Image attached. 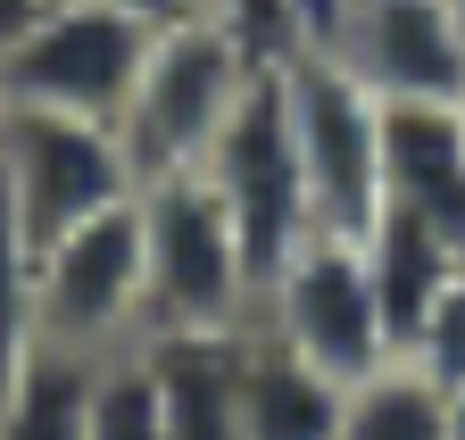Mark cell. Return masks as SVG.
<instances>
[{"instance_id": "obj_1", "label": "cell", "mask_w": 465, "mask_h": 440, "mask_svg": "<svg viewBox=\"0 0 465 440\" xmlns=\"http://www.w3.org/2000/svg\"><path fill=\"white\" fill-rule=\"evenodd\" d=\"M142 283H150V333H232L258 316V266L242 225L216 200L200 167H174L142 183ZM142 333V341H150Z\"/></svg>"}, {"instance_id": "obj_2", "label": "cell", "mask_w": 465, "mask_h": 440, "mask_svg": "<svg viewBox=\"0 0 465 440\" xmlns=\"http://www.w3.org/2000/svg\"><path fill=\"white\" fill-rule=\"evenodd\" d=\"M134 191H142L134 150L108 117L34 108V100L0 108V208H9L25 258H42L58 233L92 225V216L125 208Z\"/></svg>"}, {"instance_id": "obj_3", "label": "cell", "mask_w": 465, "mask_h": 440, "mask_svg": "<svg viewBox=\"0 0 465 440\" xmlns=\"http://www.w3.org/2000/svg\"><path fill=\"white\" fill-rule=\"evenodd\" d=\"M250 75H258V59L208 9L158 17L150 59L134 75V100L116 117V133L134 150V175L150 183V175H174V167H200L224 133V117H232V100L250 92Z\"/></svg>"}, {"instance_id": "obj_4", "label": "cell", "mask_w": 465, "mask_h": 440, "mask_svg": "<svg viewBox=\"0 0 465 440\" xmlns=\"http://www.w3.org/2000/svg\"><path fill=\"white\" fill-rule=\"evenodd\" d=\"M274 341H291L300 357H316L341 382H366L374 366H391V316L374 299V266H366V233H300L258 283V316Z\"/></svg>"}, {"instance_id": "obj_5", "label": "cell", "mask_w": 465, "mask_h": 440, "mask_svg": "<svg viewBox=\"0 0 465 440\" xmlns=\"http://www.w3.org/2000/svg\"><path fill=\"white\" fill-rule=\"evenodd\" d=\"M158 17L134 0H42V17L0 50V92L75 117H125Z\"/></svg>"}, {"instance_id": "obj_6", "label": "cell", "mask_w": 465, "mask_h": 440, "mask_svg": "<svg viewBox=\"0 0 465 440\" xmlns=\"http://www.w3.org/2000/svg\"><path fill=\"white\" fill-rule=\"evenodd\" d=\"M142 200V191H134ZM108 208L92 225L58 233L34 258V341L116 357L150 333V283H142V208Z\"/></svg>"}, {"instance_id": "obj_7", "label": "cell", "mask_w": 465, "mask_h": 440, "mask_svg": "<svg viewBox=\"0 0 465 440\" xmlns=\"http://www.w3.org/2000/svg\"><path fill=\"white\" fill-rule=\"evenodd\" d=\"M282 108H291L316 225L366 233L382 208V100L332 50H300V59H282Z\"/></svg>"}, {"instance_id": "obj_8", "label": "cell", "mask_w": 465, "mask_h": 440, "mask_svg": "<svg viewBox=\"0 0 465 440\" xmlns=\"http://www.w3.org/2000/svg\"><path fill=\"white\" fill-rule=\"evenodd\" d=\"M200 175H208L216 200L232 208L258 283H266V266L300 241V233H316L308 175H300V142H291V108H282V67H258V75H250V92L232 100L216 150L200 158Z\"/></svg>"}, {"instance_id": "obj_9", "label": "cell", "mask_w": 465, "mask_h": 440, "mask_svg": "<svg viewBox=\"0 0 465 440\" xmlns=\"http://www.w3.org/2000/svg\"><path fill=\"white\" fill-rule=\"evenodd\" d=\"M324 50L374 100H465V25L449 0H341Z\"/></svg>"}, {"instance_id": "obj_10", "label": "cell", "mask_w": 465, "mask_h": 440, "mask_svg": "<svg viewBox=\"0 0 465 440\" xmlns=\"http://www.w3.org/2000/svg\"><path fill=\"white\" fill-rule=\"evenodd\" d=\"M382 208L465 249V100H382Z\"/></svg>"}, {"instance_id": "obj_11", "label": "cell", "mask_w": 465, "mask_h": 440, "mask_svg": "<svg viewBox=\"0 0 465 440\" xmlns=\"http://www.w3.org/2000/svg\"><path fill=\"white\" fill-rule=\"evenodd\" d=\"M242 333H150V382L166 407V440H250L242 432Z\"/></svg>"}, {"instance_id": "obj_12", "label": "cell", "mask_w": 465, "mask_h": 440, "mask_svg": "<svg viewBox=\"0 0 465 440\" xmlns=\"http://www.w3.org/2000/svg\"><path fill=\"white\" fill-rule=\"evenodd\" d=\"M349 382L274 341L266 324L242 333V432L250 440H341Z\"/></svg>"}, {"instance_id": "obj_13", "label": "cell", "mask_w": 465, "mask_h": 440, "mask_svg": "<svg viewBox=\"0 0 465 440\" xmlns=\"http://www.w3.org/2000/svg\"><path fill=\"white\" fill-rule=\"evenodd\" d=\"M366 266H374V299H382V316H391V349H399V341H407V324H416V316L457 283L465 249L440 241V233H424L416 216L374 208V225H366Z\"/></svg>"}, {"instance_id": "obj_14", "label": "cell", "mask_w": 465, "mask_h": 440, "mask_svg": "<svg viewBox=\"0 0 465 440\" xmlns=\"http://www.w3.org/2000/svg\"><path fill=\"white\" fill-rule=\"evenodd\" d=\"M92 366L100 357L34 341V357L0 399V440H92Z\"/></svg>"}, {"instance_id": "obj_15", "label": "cell", "mask_w": 465, "mask_h": 440, "mask_svg": "<svg viewBox=\"0 0 465 440\" xmlns=\"http://www.w3.org/2000/svg\"><path fill=\"white\" fill-rule=\"evenodd\" d=\"M341 440H449V399L416 366H374L366 382H349L341 407Z\"/></svg>"}, {"instance_id": "obj_16", "label": "cell", "mask_w": 465, "mask_h": 440, "mask_svg": "<svg viewBox=\"0 0 465 440\" xmlns=\"http://www.w3.org/2000/svg\"><path fill=\"white\" fill-rule=\"evenodd\" d=\"M92 440H166V407H158L142 341L92 366Z\"/></svg>"}, {"instance_id": "obj_17", "label": "cell", "mask_w": 465, "mask_h": 440, "mask_svg": "<svg viewBox=\"0 0 465 440\" xmlns=\"http://www.w3.org/2000/svg\"><path fill=\"white\" fill-rule=\"evenodd\" d=\"M399 366H416L440 399L465 391V266H457V283L407 324V341H399Z\"/></svg>"}, {"instance_id": "obj_18", "label": "cell", "mask_w": 465, "mask_h": 440, "mask_svg": "<svg viewBox=\"0 0 465 440\" xmlns=\"http://www.w3.org/2000/svg\"><path fill=\"white\" fill-rule=\"evenodd\" d=\"M25 357H34V258L9 225V208H0V399H9Z\"/></svg>"}, {"instance_id": "obj_19", "label": "cell", "mask_w": 465, "mask_h": 440, "mask_svg": "<svg viewBox=\"0 0 465 440\" xmlns=\"http://www.w3.org/2000/svg\"><path fill=\"white\" fill-rule=\"evenodd\" d=\"M34 17H42V0H0V50H9V42H17Z\"/></svg>"}, {"instance_id": "obj_20", "label": "cell", "mask_w": 465, "mask_h": 440, "mask_svg": "<svg viewBox=\"0 0 465 440\" xmlns=\"http://www.w3.org/2000/svg\"><path fill=\"white\" fill-rule=\"evenodd\" d=\"M449 440H465V391L449 399Z\"/></svg>"}, {"instance_id": "obj_21", "label": "cell", "mask_w": 465, "mask_h": 440, "mask_svg": "<svg viewBox=\"0 0 465 440\" xmlns=\"http://www.w3.org/2000/svg\"><path fill=\"white\" fill-rule=\"evenodd\" d=\"M134 9H150V17H174V9H183V0H134Z\"/></svg>"}, {"instance_id": "obj_22", "label": "cell", "mask_w": 465, "mask_h": 440, "mask_svg": "<svg viewBox=\"0 0 465 440\" xmlns=\"http://www.w3.org/2000/svg\"><path fill=\"white\" fill-rule=\"evenodd\" d=\"M449 9H457V25H465V0H449Z\"/></svg>"}, {"instance_id": "obj_23", "label": "cell", "mask_w": 465, "mask_h": 440, "mask_svg": "<svg viewBox=\"0 0 465 440\" xmlns=\"http://www.w3.org/2000/svg\"><path fill=\"white\" fill-rule=\"evenodd\" d=\"M183 9H200V0H183Z\"/></svg>"}, {"instance_id": "obj_24", "label": "cell", "mask_w": 465, "mask_h": 440, "mask_svg": "<svg viewBox=\"0 0 465 440\" xmlns=\"http://www.w3.org/2000/svg\"><path fill=\"white\" fill-rule=\"evenodd\" d=\"M0 108H9V92H0Z\"/></svg>"}]
</instances>
